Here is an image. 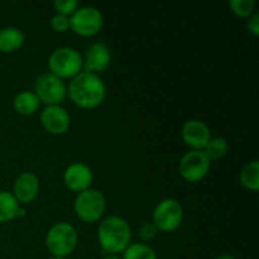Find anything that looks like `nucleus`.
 Masks as SVG:
<instances>
[{"label": "nucleus", "mask_w": 259, "mask_h": 259, "mask_svg": "<svg viewBox=\"0 0 259 259\" xmlns=\"http://www.w3.org/2000/svg\"><path fill=\"white\" fill-rule=\"evenodd\" d=\"M40 105L39 99L33 91H22L18 94L13 101L15 111L20 115H32L38 110Z\"/></svg>", "instance_id": "obj_16"}, {"label": "nucleus", "mask_w": 259, "mask_h": 259, "mask_svg": "<svg viewBox=\"0 0 259 259\" xmlns=\"http://www.w3.org/2000/svg\"><path fill=\"white\" fill-rule=\"evenodd\" d=\"M211 161L204 151L187 152L179 164L180 175L189 182H199L210 172Z\"/></svg>", "instance_id": "obj_9"}, {"label": "nucleus", "mask_w": 259, "mask_h": 259, "mask_svg": "<svg viewBox=\"0 0 259 259\" xmlns=\"http://www.w3.org/2000/svg\"><path fill=\"white\" fill-rule=\"evenodd\" d=\"M51 73L63 78H73L82 71L83 58L75 48L61 47L53 51L48 60Z\"/></svg>", "instance_id": "obj_4"}, {"label": "nucleus", "mask_w": 259, "mask_h": 259, "mask_svg": "<svg viewBox=\"0 0 259 259\" xmlns=\"http://www.w3.org/2000/svg\"><path fill=\"white\" fill-rule=\"evenodd\" d=\"M105 207L106 202L104 195L98 190L93 189L80 192L73 202V209L78 219L88 224H93L100 220L105 212Z\"/></svg>", "instance_id": "obj_5"}, {"label": "nucleus", "mask_w": 259, "mask_h": 259, "mask_svg": "<svg viewBox=\"0 0 259 259\" xmlns=\"http://www.w3.org/2000/svg\"><path fill=\"white\" fill-rule=\"evenodd\" d=\"M182 139L192 151H204L206 144L211 139L210 129L204 121L190 120L182 128Z\"/></svg>", "instance_id": "obj_12"}, {"label": "nucleus", "mask_w": 259, "mask_h": 259, "mask_svg": "<svg viewBox=\"0 0 259 259\" xmlns=\"http://www.w3.org/2000/svg\"><path fill=\"white\" fill-rule=\"evenodd\" d=\"M247 27H248V30H249L250 34H253L254 37H258L259 35V14L258 13H254L252 17H249Z\"/></svg>", "instance_id": "obj_25"}, {"label": "nucleus", "mask_w": 259, "mask_h": 259, "mask_svg": "<svg viewBox=\"0 0 259 259\" xmlns=\"http://www.w3.org/2000/svg\"><path fill=\"white\" fill-rule=\"evenodd\" d=\"M51 259H66V258H63V257H52Z\"/></svg>", "instance_id": "obj_29"}, {"label": "nucleus", "mask_w": 259, "mask_h": 259, "mask_svg": "<svg viewBox=\"0 0 259 259\" xmlns=\"http://www.w3.org/2000/svg\"><path fill=\"white\" fill-rule=\"evenodd\" d=\"M77 232L68 223H57L46 235V247L53 257H67L77 247Z\"/></svg>", "instance_id": "obj_3"}, {"label": "nucleus", "mask_w": 259, "mask_h": 259, "mask_svg": "<svg viewBox=\"0 0 259 259\" xmlns=\"http://www.w3.org/2000/svg\"><path fill=\"white\" fill-rule=\"evenodd\" d=\"M33 89H34L33 93L39 99L40 103L46 104L47 106L60 105L67 95V88L63 80L51 72L38 76L34 80Z\"/></svg>", "instance_id": "obj_6"}, {"label": "nucleus", "mask_w": 259, "mask_h": 259, "mask_svg": "<svg viewBox=\"0 0 259 259\" xmlns=\"http://www.w3.org/2000/svg\"><path fill=\"white\" fill-rule=\"evenodd\" d=\"M240 182L244 187L252 191H258L259 189V162L252 161L243 167L240 172Z\"/></svg>", "instance_id": "obj_18"}, {"label": "nucleus", "mask_w": 259, "mask_h": 259, "mask_svg": "<svg viewBox=\"0 0 259 259\" xmlns=\"http://www.w3.org/2000/svg\"><path fill=\"white\" fill-rule=\"evenodd\" d=\"M184 219V210L181 204L174 199L162 200L153 211V224L157 230L171 233L179 229Z\"/></svg>", "instance_id": "obj_8"}, {"label": "nucleus", "mask_w": 259, "mask_h": 259, "mask_svg": "<svg viewBox=\"0 0 259 259\" xmlns=\"http://www.w3.org/2000/svg\"><path fill=\"white\" fill-rule=\"evenodd\" d=\"M228 151H229V146L224 138H211L204 148V153L206 154L210 161L223 158L224 156H227Z\"/></svg>", "instance_id": "obj_20"}, {"label": "nucleus", "mask_w": 259, "mask_h": 259, "mask_svg": "<svg viewBox=\"0 0 259 259\" xmlns=\"http://www.w3.org/2000/svg\"><path fill=\"white\" fill-rule=\"evenodd\" d=\"M39 192V180L33 172H23L17 177L13 195L19 204H29Z\"/></svg>", "instance_id": "obj_14"}, {"label": "nucleus", "mask_w": 259, "mask_h": 259, "mask_svg": "<svg viewBox=\"0 0 259 259\" xmlns=\"http://www.w3.org/2000/svg\"><path fill=\"white\" fill-rule=\"evenodd\" d=\"M67 93L75 105L82 109H94L103 104L106 88L98 73L81 71L71 80Z\"/></svg>", "instance_id": "obj_1"}, {"label": "nucleus", "mask_w": 259, "mask_h": 259, "mask_svg": "<svg viewBox=\"0 0 259 259\" xmlns=\"http://www.w3.org/2000/svg\"><path fill=\"white\" fill-rule=\"evenodd\" d=\"M157 228L153 223H144L141 228H139V237L144 242L152 240L157 235Z\"/></svg>", "instance_id": "obj_24"}, {"label": "nucleus", "mask_w": 259, "mask_h": 259, "mask_svg": "<svg viewBox=\"0 0 259 259\" xmlns=\"http://www.w3.org/2000/svg\"><path fill=\"white\" fill-rule=\"evenodd\" d=\"M23 43H24V34L18 28L5 27L0 29V52H14L22 47Z\"/></svg>", "instance_id": "obj_15"}, {"label": "nucleus", "mask_w": 259, "mask_h": 259, "mask_svg": "<svg viewBox=\"0 0 259 259\" xmlns=\"http://www.w3.org/2000/svg\"><path fill=\"white\" fill-rule=\"evenodd\" d=\"M111 52L109 47L104 43H93L86 50L83 58V67L89 72H103L110 66Z\"/></svg>", "instance_id": "obj_13"}, {"label": "nucleus", "mask_w": 259, "mask_h": 259, "mask_svg": "<svg viewBox=\"0 0 259 259\" xmlns=\"http://www.w3.org/2000/svg\"><path fill=\"white\" fill-rule=\"evenodd\" d=\"M19 202L14 195L7 191H0V223H7L17 218Z\"/></svg>", "instance_id": "obj_17"}, {"label": "nucleus", "mask_w": 259, "mask_h": 259, "mask_svg": "<svg viewBox=\"0 0 259 259\" xmlns=\"http://www.w3.org/2000/svg\"><path fill=\"white\" fill-rule=\"evenodd\" d=\"M51 27H52L53 30L58 33L67 32L70 29V18L65 17V15L56 14L51 19Z\"/></svg>", "instance_id": "obj_23"}, {"label": "nucleus", "mask_w": 259, "mask_h": 259, "mask_svg": "<svg viewBox=\"0 0 259 259\" xmlns=\"http://www.w3.org/2000/svg\"><path fill=\"white\" fill-rule=\"evenodd\" d=\"M53 7L57 10L58 14L68 17V15H72L77 10L78 2L77 0H56L53 3Z\"/></svg>", "instance_id": "obj_22"}, {"label": "nucleus", "mask_w": 259, "mask_h": 259, "mask_svg": "<svg viewBox=\"0 0 259 259\" xmlns=\"http://www.w3.org/2000/svg\"><path fill=\"white\" fill-rule=\"evenodd\" d=\"M93 179V171L83 163L70 164L63 174V182L66 187L78 194L90 189Z\"/></svg>", "instance_id": "obj_11"}, {"label": "nucleus", "mask_w": 259, "mask_h": 259, "mask_svg": "<svg viewBox=\"0 0 259 259\" xmlns=\"http://www.w3.org/2000/svg\"><path fill=\"white\" fill-rule=\"evenodd\" d=\"M18 217H20V218L25 217V210L23 209L22 206H20L19 209H18V212H17V218H18Z\"/></svg>", "instance_id": "obj_26"}, {"label": "nucleus", "mask_w": 259, "mask_h": 259, "mask_svg": "<svg viewBox=\"0 0 259 259\" xmlns=\"http://www.w3.org/2000/svg\"><path fill=\"white\" fill-rule=\"evenodd\" d=\"M217 259H235V258L230 254H222V255H219Z\"/></svg>", "instance_id": "obj_28"}, {"label": "nucleus", "mask_w": 259, "mask_h": 259, "mask_svg": "<svg viewBox=\"0 0 259 259\" xmlns=\"http://www.w3.org/2000/svg\"><path fill=\"white\" fill-rule=\"evenodd\" d=\"M121 259H157V254L153 248L147 244L134 243L129 244L123 252Z\"/></svg>", "instance_id": "obj_19"}, {"label": "nucleus", "mask_w": 259, "mask_h": 259, "mask_svg": "<svg viewBox=\"0 0 259 259\" xmlns=\"http://www.w3.org/2000/svg\"><path fill=\"white\" fill-rule=\"evenodd\" d=\"M232 12L239 18H249L254 13V0H232L229 3Z\"/></svg>", "instance_id": "obj_21"}, {"label": "nucleus", "mask_w": 259, "mask_h": 259, "mask_svg": "<svg viewBox=\"0 0 259 259\" xmlns=\"http://www.w3.org/2000/svg\"><path fill=\"white\" fill-rule=\"evenodd\" d=\"M42 126L53 136H62L70 129V114L60 105L46 106L40 113Z\"/></svg>", "instance_id": "obj_10"}, {"label": "nucleus", "mask_w": 259, "mask_h": 259, "mask_svg": "<svg viewBox=\"0 0 259 259\" xmlns=\"http://www.w3.org/2000/svg\"><path fill=\"white\" fill-rule=\"evenodd\" d=\"M104 24L100 10L94 7L77 8L70 17V28L81 37H93L98 34Z\"/></svg>", "instance_id": "obj_7"}, {"label": "nucleus", "mask_w": 259, "mask_h": 259, "mask_svg": "<svg viewBox=\"0 0 259 259\" xmlns=\"http://www.w3.org/2000/svg\"><path fill=\"white\" fill-rule=\"evenodd\" d=\"M98 240L104 252L118 255L131 244V227L123 218L108 217L99 225Z\"/></svg>", "instance_id": "obj_2"}, {"label": "nucleus", "mask_w": 259, "mask_h": 259, "mask_svg": "<svg viewBox=\"0 0 259 259\" xmlns=\"http://www.w3.org/2000/svg\"><path fill=\"white\" fill-rule=\"evenodd\" d=\"M103 259H121V258L116 254H108V255H105Z\"/></svg>", "instance_id": "obj_27"}]
</instances>
